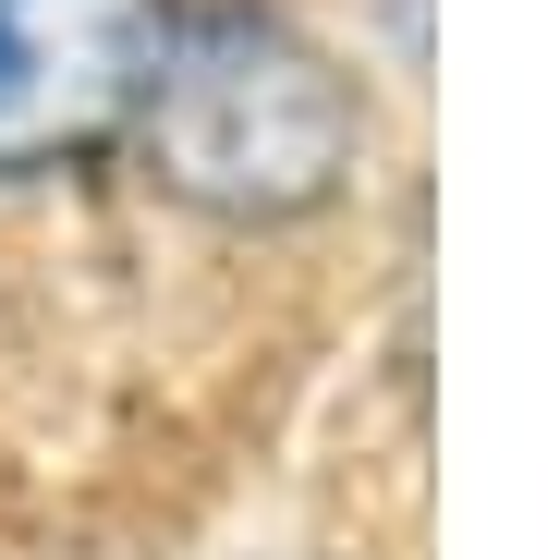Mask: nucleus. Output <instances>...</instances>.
<instances>
[{
    "instance_id": "nucleus-1",
    "label": "nucleus",
    "mask_w": 548,
    "mask_h": 560,
    "mask_svg": "<svg viewBox=\"0 0 548 560\" xmlns=\"http://www.w3.org/2000/svg\"><path fill=\"white\" fill-rule=\"evenodd\" d=\"M135 183L208 232H317L378 159V98L293 0H171L159 73L123 135Z\"/></svg>"
},
{
    "instance_id": "nucleus-2",
    "label": "nucleus",
    "mask_w": 548,
    "mask_h": 560,
    "mask_svg": "<svg viewBox=\"0 0 548 560\" xmlns=\"http://www.w3.org/2000/svg\"><path fill=\"white\" fill-rule=\"evenodd\" d=\"M159 37L171 0H0V196L123 159Z\"/></svg>"
}]
</instances>
